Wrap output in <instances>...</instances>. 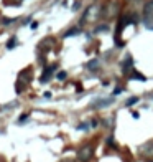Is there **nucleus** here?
<instances>
[{"instance_id": "6", "label": "nucleus", "mask_w": 153, "mask_h": 162, "mask_svg": "<svg viewBox=\"0 0 153 162\" xmlns=\"http://www.w3.org/2000/svg\"><path fill=\"white\" fill-rule=\"evenodd\" d=\"M140 154L143 157H148V159H151L153 157V142H147V144H143L140 147Z\"/></svg>"}, {"instance_id": "14", "label": "nucleus", "mask_w": 153, "mask_h": 162, "mask_svg": "<svg viewBox=\"0 0 153 162\" xmlns=\"http://www.w3.org/2000/svg\"><path fill=\"white\" fill-rule=\"evenodd\" d=\"M15 22H17V18H3L2 20L3 25H10V23H15Z\"/></svg>"}, {"instance_id": "10", "label": "nucleus", "mask_w": 153, "mask_h": 162, "mask_svg": "<svg viewBox=\"0 0 153 162\" xmlns=\"http://www.w3.org/2000/svg\"><path fill=\"white\" fill-rule=\"evenodd\" d=\"M28 119H30V114H28V113H23L22 114V116L20 117H18V124H25V122H28Z\"/></svg>"}, {"instance_id": "19", "label": "nucleus", "mask_w": 153, "mask_h": 162, "mask_svg": "<svg viewBox=\"0 0 153 162\" xmlns=\"http://www.w3.org/2000/svg\"><path fill=\"white\" fill-rule=\"evenodd\" d=\"M36 27H38V22H33V23H31V30H35Z\"/></svg>"}, {"instance_id": "11", "label": "nucleus", "mask_w": 153, "mask_h": 162, "mask_svg": "<svg viewBox=\"0 0 153 162\" xmlns=\"http://www.w3.org/2000/svg\"><path fill=\"white\" fill-rule=\"evenodd\" d=\"M79 32H81L79 28H71V30H68V32L64 33V38H68V36H73V35H78Z\"/></svg>"}, {"instance_id": "5", "label": "nucleus", "mask_w": 153, "mask_h": 162, "mask_svg": "<svg viewBox=\"0 0 153 162\" xmlns=\"http://www.w3.org/2000/svg\"><path fill=\"white\" fill-rule=\"evenodd\" d=\"M133 70H135V68H133V63H132V56L128 55L127 58L123 60V63H122V71H123V75H127V76H128Z\"/></svg>"}, {"instance_id": "12", "label": "nucleus", "mask_w": 153, "mask_h": 162, "mask_svg": "<svg viewBox=\"0 0 153 162\" xmlns=\"http://www.w3.org/2000/svg\"><path fill=\"white\" fill-rule=\"evenodd\" d=\"M97 65H99V61L97 60H92V61H89L87 63V70H97Z\"/></svg>"}, {"instance_id": "7", "label": "nucleus", "mask_w": 153, "mask_h": 162, "mask_svg": "<svg viewBox=\"0 0 153 162\" xmlns=\"http://www.w3.org/2000/svg\"><path fill=\"white\" fill-rule=\"evenodd\" d=\"M128 78H130V79H138V81H147L145 76H143L142 73H138V71H135V70H133L132 73L128 75Z\"/></svg>"}, {"instance_id": "3", "label": "nucleus", "mask_w": 153, "mask_h": 162, "mask_svg": "<svg viewBox=\"0 0 153 162\" xmlns=\"http://www.w3.org/2000/svg\"><path fill=\"white\" fill-rule=\"evenodd\" d=\"M58 70V65H48V66H45V70H43V73H41V76H40V83H48L51 78H53V75H54V71Z\"/></svg>"}, {"instance_id": "15", "label": "nucleus", "mask_w": 153, "mask_h": 162, "mask_svg": "<svg viewBox=\"0 0 153 162\" xmlns=\"http://www.w3.org/2000/svg\"><path fill=\"white\" fill-rule=\"evenodd\" d=\"M135 103H138V98L133 96V98H130V99L127 101V106H132V104H135Z\"/></svg>"}, {"instance_id": "9", "label": "nucleus", "mask_w": 153, "mask_h": 162, "mask_svg": "<svg viewBox=\"0 0 153 162\" xmlns=\"http://www.w3.org/2000/svg\"><path fill=\"white\" fill-rule=\"evenodd\" d=\"M143 13H145V17H150L153 15V2H148L145 5V10H143Z\"/></svg>"}, {"instance_id": "21", "label": "nucleus", "mask_w": 153, "mask_h": 162, "mask_svg": "<svg viewBox=\"0 0 153 162\" xmlns=\"http://www.w3.org/2000/svg\"><path fill=\"white\" fill-rule=\"evenodd\" d=\"M147 162H153V159H148V160H147Z\"/></svg>"}, {"instance_id": "8", "label": "nucleus", "mask_w": 153, "mask_h": 162, "mask_svg": "<svg viewBox=\"0 0 153 162\" xmlns=\"http://www.w3.org/2000/svg\"><path fill=\"white\" fill-rule=\"evenodd\" d=\"M17 43H18L17 36H10V38H8V41H7V50H13L17 46Z\"/></svg>"}, {"instance_id": "18", "label": "nucleus", "mask_w": 153, "mask_h": 162, "mask_svg": "<svg viewBox=\"0 0 153 162\" xmlns=\"http://www.w3.org/2000/svg\"><path fill=\"white\" fill-rule=\"evenodd\" d=\"M79 7H81V2H76V3H74V7H73V10H78Z\"/></svg>"}, {"instance_id": "17", "label": "nucleus", "mask_w": 153, "mask_h": 162, "mask_svg": "<svg viewBox=\"0 0 153 162\" xmlns=\"http://www.w3.org/2000/svg\"><path fill=\"white\" fill-rule=\"evenodd\" d=\"M122 93V88H115V89H114V94H115V96H117V94H120Z\"/></svg>"}, {"instance_id": "22", "label": "nucleus", "mask_w": 153, "mask_h": 162, "mask_svg": "<svg viewBox=\"0 0 153 162\" xmlns=\"http://www.w3.org/2000/svg\"><path fill=\"white\" fill-rule=\"evenodd\" d=\"M151 98H153V96H151Z\"/></svg>"}, {"instance_id": "20", "label": "nucleus", "mask_w": 153, "mask_h": 162, "mask_svg": "<svg viewBox=\"0 0 153 162\" xmlns=\"http://www.w3.org/2000/svg\"><path fill=\"white\" fill-rule=\"evenodd\" d=\"M22 3V0H15V5H20Z\"/></svg>"}, {"instance_id": "4", "label": "nucleus", "mask_w": 153, "mask_h": 162, "mask_svg": "<svg viewBox=\"0 0 153 162\" xmlns=\"http://www.w3.org/2000/svg\"><path fill=\"white\" fill-rule=\"evenodd\" d=\"M114 103V98H97L91 103V108L94 109H100V108H107Z\"/></svg>"}, {"instance_id": "16", "label": "nucleus", "mask_w": 153, "mask_h": 162, "mask_svg": "<svg viewBox=\"0 0 153 162\" xmlns=\"http://www.w3.org/2000/svg\"><path fill=\"white\" fill-rule=\"evenodd\" d=\"M78 129H81V131L89 129V124H87V122H83V124H79V126H78Z\"/></svg>"}, {"instance_id": "2", "label": "nucleus", "mask_w": 153, "mask_h": 162, "mask_svg": "<svg viewBox=\"0 0 153 162\" xmlns=\"http://www.w3.org/2000/svg\"><path fill=\"white\" fill-rule=\"evenodd\" d=\"M100 17V7L99 5H91L87 10L84 12L83 15V20H81V23H87V22H94L97 20V18Z\"/></svg>"}, {"instance_id": "13", "label": "nucleus", "mask_w": 153, "mask_h": 162, "mask_svg": "<svg viewBox=\"0 0 153 162\" xmlns=\"http://www.w3.org/2000/svg\"><path fill=\"white\" fill-rule=\"evenodd\" d=\"M66 78H68V73H66V71H59V73L56 75V79L58 81H64Z\"/></svg>"}, {"instance_id": "1", "label": "nucleus", "mask_w": 153, "mask_h": 162, "mask_svg": "<svg viewBox=\"0 0 153 162\" xmlns=\"http://www.w3.org/2000/svg\"><path fill=\"white\" fill-rule=\"evenodd\" d=\"M94 157V146L92 144H84L78 151V160L79 162H89Z\"/></svg>"}]
</instances>
